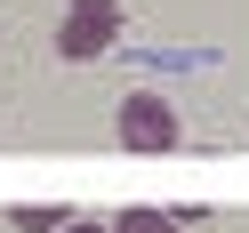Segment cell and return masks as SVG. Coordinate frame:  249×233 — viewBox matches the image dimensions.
Instances as JSON below:
<instances>
[{
	"label": "cell",
	"mask_w": 249,
	"mask_h": 233,
	"mask_svg": "<svg viewBox=\"0 0 249 233\" xmlns=\"http://www.w3.org/2000/svg\"><path fill=\"white\" fill-rule=\"evenodd\" d=\"M8 225H17V233H65L72 217H65V209H17Z\"/></svg>",
	"instance_id": "4"
},
{
	"label": "cell",
	"mask_w": 249,
	"mask_h": 233,
	"mask_svg": "<svg viewBox=\"0 0 249 233\" xmlns=\"http://www.w3.org/2000/svg\"><path fill=\"white\" fill-rule=\"evenodd\" d=\"M113 129H121V145H129V153H177V113H169V97H153V89L121 97Z\"/></svg>",
	"instance_id": "2"
},
{
	"label": "cell",
	"mask_w": 249,
	"mask_h": 233,
	"mask_svg": "<svg viewBox=\"0 0 249 233\" xmlns=\"http://www.w3.org/2000/svg\"><path fill=\"white\" fill-rule=\"evenodd\" d=\"M65 233H113V225H97V217H72V225Z\"/></svg>",
	"instance_id": "5"
},
{
	"label": "cell",
	"mask_w": 249,
	"mask_h": 233,
	"mask_svg": "<svg viewBox=\"0 0 249 233\" xmlns=\"http://www.w3.org/2000/svg\"><path fill=\"white\" fill-rule=\"evenodd\" d=\"M113 233H177V217H161V209H121Z\"/></svg>",
	"instance_id": "3"
},
{
	"label": "cell",
	"mask_w": 249,
	"mask_h": 233,
	"mask_svg": "<svg viewBox=\"0 0 249 233\" xmlns=\"http://www.w3.org/2000/svg\"><path fill=\"white\" fill-rule=\"evenodd\" d=\"M121 40V0H72L65 24H56V56L65 65H89V56H105Z\"/></svg>",
	"instance_id": "1"
}]
</instances>
